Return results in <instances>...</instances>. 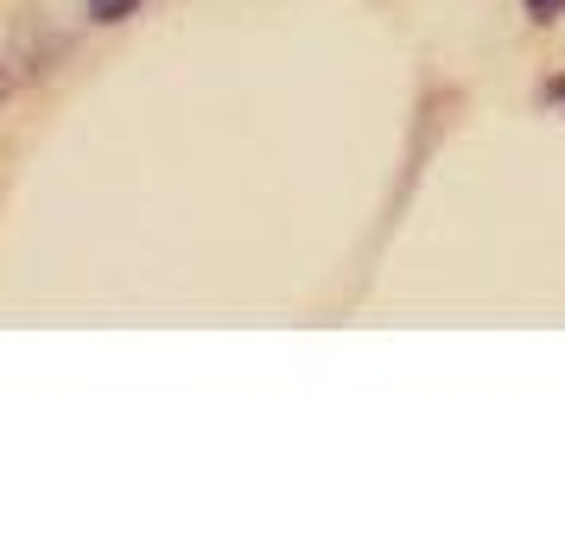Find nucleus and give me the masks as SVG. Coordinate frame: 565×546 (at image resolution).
Here are the masks:
<instances>
[{
  "instance_id": "1",
  "label": "nucleus",
  "mask_w": 565,
  "mask_h": 546,
  "mask_svg": "<svg viewBox=\"0 0 565 546\" xmlns=\"http://www.w3.org/2000/svg\"><path fill=\"white\" fill-rule=\"evenodd\" d=\"M45 57H57V39H39V26H26L20 39H13V52H7V71H0V103H7L20 83L45 77V71H52Z\"/></svg>"
},
{
  "instance_id": "2",
  "label": "nucleus",
  "mask_w": 565,
  "mask_h": 546,
  "mask_svg": "<svg viewBox=\"0 0 565 546\" xmlns=\"http://www.w3.org/2000/svg\"><path fill=\"white\" fill-rule=\"evenodd\" d=\"M147 0H83V13L96 20V26H121V20H134Z\"/></svg>"
},
{
  "instance_id": "3",
  "label": "nucleus",
  "mask_w": 565,
  "mask_h": 546,
  "mask_svg": "<svg viewBox=\"0 0 565 546\" xmlns=\"http://www.w3.org/2000/svg\"><path fill=\"white\" fill-rule=\"evenodd\" d=\"M521 13H527L534 26H559V20H565V0H521Z\"/></svg>"
},
{
  "instance_id": "4",
  "label": "nucleus",
  "mask_w": 565,
  "mask_h": 546,
  "mask_svg": "<svg viewBox=\"0 0 565 546\" xmlns=\"http://www.w3.org/2000/svg\"><path fill=\"white\" fill-rule=\"evenodd\" d=\"M540 96H546V103L559 108V103H565V77H553V83H546V89H540Z\"/></svg>"
}]
</instances>
